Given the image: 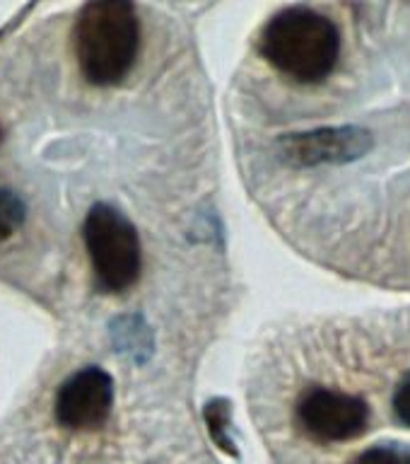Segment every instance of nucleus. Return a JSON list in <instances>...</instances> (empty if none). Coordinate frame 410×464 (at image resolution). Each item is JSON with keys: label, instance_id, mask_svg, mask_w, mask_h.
<instances>
[{"label": "nucleus", "instance_id": "nucleus-1", "mask_svg": "<svg viewBox=\"0 0 410 464\" xmlns=\"http://www.w3.org/2000/svg\"><path fill=\"white\" fill-rule=\"evenodd\" d=\"M340 46L338 24L310 5L275 13L259 36V53L266 63L300 85H319L331 78Z\"/></svg>", "mask_w": 410, "mask_h": 464}, {"label": "nucleus", "instance_id": "nucleus-2", "mask_svg": "<svg viewBox=\"0 0 410 464\" xmlns=\"http://www.w3.org/2000/svg\"><path fill=\"white\" fill-rule=\"evenodd\" d=\"M80 75L97 87L119 85L140 53V20L129 0H92L72 24Z\"/></svg>", "mask_w": 410, "mask_h": 464}, {"label": "nucleus", "instance_id": "nucleus-3", "mask_svg": "<svg viewBox=\"0 0 410 464\" xmlns=\"http://www.w3.org/2000/svg\"><path fill=\"white\" fill-rule=\"evenodd\" d=\"M82 235L100 288L107 293L129 290L143 266L140 237L129 218L109 203H94L85 218Z\"/></svg>", "mask_w": 410, "mask_h": 464}, {"label": "nucleus", "instance_id": "nucleus-4", "mask_svg": "<svg viewBox=\"0 0 410 464\" xmlns=\"http://www.w3.org/2000/svg\"><path fill=\"white\" fill-rule=\"evenodd\" d=\"M295 419L310 440L333 445L365 435L372 420V409L360 394L331 387H310L297 399Z\"/></svg>", "mask_w": 410, "mask_h": 464}, {"label": "nucleus", "instance_id": "nucleus-5", "mask_svg": "<svg viewBox=\"0 0 410 464\" xmlns=\"http://www.w3.org/2000/svg\"><path fill=\"white\" fill-rule=\"evenodd\" d=\"M375 148L372 130L362 126H324V129L285 133L275 140L278 158L290 167L350 165Z\"/></svg>", "mask_w": 410, "mask_h": 464}, {"label": "nucleus", "instance_id": "nucleus-6", "mask_svg": "<svg viewBox=\"0 0 410 464\" xmlns=\"http://www.w3.org/2000/svg\"><path fill=\"white\" fill-rule=\"evenodd\" d=\"M114 406V380L107 370L87 365L61 384L56 394V420L68 430H94L107 423Z\"/></svg>", "mask_w": 410, "mask_h": 464}, {"label": "nucleus", "instance_id": "nucleus-7", "mask_svg": "<svg viewBox=\"0 0 410 464\" xmlns=\"http://www.w3.org/2000/svg\"><path fill=\"white\" fill-rule=\"evenodd\" d=\"M203 419L208 426V433L217 448L232 457H239V450L232 440V406L224 397L210 399L203 409Z\"/></svg>", "mask_w": 410, "mask_h": 464}, {"label": "nucleus", "instance_id": "nucleus-8", "mask_svg": "<svg viewBox=\"0 0 410 464\" xmlns=\"http://www.w3.org/2000/svg\"><path fill=\"white\" fill-rule=\"evenodd\" d=\"M27 218V208L20 196L10 188H0V245L20 230Z\"/></svg>", "mask_w": 410, "mask_h": 464}, {"label": "nucleus", "instance_id": "nucleus-9", "mask_svg": "<svg viewBox=\"0 0 410 464\" xmlns=\"http://www.w3.org/2000/svg\"><path fill=\"white\" fill-rule=\"evenodd\" d=\"M350 464H410V445L404 442H382L362 450Z\"/></svg>", "mask_w": 410, "mask_h": 464}, {"label": "nucleus", "instance_id": "nucleus-10", "mask_svg": "<svg viewBox=\"0 0 410 464\" xmlns=\"http://www.w3.org/2000/svg\"><path fill=\"white\" fill-rule=\"evenodd\" d=\"M391 409L394 416L404 428H410V372L396 384L394 399H391Z\"/></svg>", "mask_w": 410, "mask_h": 464}, {"label": "nucleus", "instance_id": "nucleus-11", "mask_svg": "<svg viewBox=\"0 0 410 464\" xmlns=\"http://www.w3.org/2000/svg\"><path fill=\"white\" fill-rule=\"evenodd\" d=\"M0 143H3V126H0Z\"/></svg>", "mask_w": 410, "mask_h": 464}]
</instances>
